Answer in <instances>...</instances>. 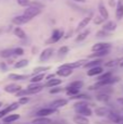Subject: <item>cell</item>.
Returning a JSON list of instances; mask_svg holds the SVG:
<instances>
[{
    "label": "cell",
    "instance_id": "cell-28",
    "mask_svg": "<svg viewBox=\"0 0 123 124\" xmlns=\"http://www.w3.org/2000/svg\"><path fill=\"white\" fill-rule=\"evenodd\" d=\"M14 56V49H12V48H8V49H3L0 51V57L1 58H11V57Z\"/></svg>",
    "mask_w": 123,
    "mask_h": 124
},
{
    "label": "cell",
    "instance_id": "cell-2",
    "mask_svg": "<svg viewBox=\"0 0 123 124\" xmlns=\"http://www.w3.org/2000/svg\"><path fill=\"white\" fill-rule=\"evenodd\" d=\"M56 112H58V109H54V108H51V107H47V108H41V109L37 110L35 116H36L37 118H45V116H51V114L56 113Z\"/></svg>",
    "mask_w": 123,
    "mask_h": 124
},
{
    "label": "cell",
    "instance_id": "cell-51",
    "mask_svg": "<svg viewBox=\"0 0 123 124\" xmlns=\"http://www.w3.org/2000/svg\"><path fill=\"white\" fill-rule=\"evenodd\" d=\"M37 51H38V48L37 47H33L32 48V54H35V52H37Z\"/></svg>",
    "mask_w": 123,
    "mask_h": 124
},
{
    "label": "cell",
    "instance_id": "cell-29",
    "mask_svg": "<svg viewBox=\"0 0 123 124\" xmlns=\"http://www.w3.org/2000/svg\"><path fill=\"white\" fill-rule=\"evenodd\" d=\"M95 98H96V100L100 101V102H108L110 100V95L105 94V93H98Z\"/></svg>",
    "mask_w": 123,
    "mask_h": 124
},
{
    "label": "cell",
    "instance_id": "cell-26",
    "mask_svg": "<svg viewBox=\"0 0 123 124\" xmlns=\"http://www.w3.org/2000/svg\"><path fill=\"white\" fill-rule=\"evenodd\" d=\"M20 118H21V116H20V114H8V116H4L2 120H3V123L10 124V123H12V122H15V121H17Z\"/></svg>",
    "mask_w": 123,
    "mask_h": 124
},
{
    "label": "cell",
    "instance_id": "cell-17",
    "mask_svg": "<svg viewBox=\"0 0 123 124\" xmlns=\"http://www.w3.org/2000/svg\"><path fill=\"white\" fill-rule=\"evenodd\" d=\"M61 83H62V79L61 78H58V77H54V78L49 79V81H46V83L44 84V86L45 87H57V86L61 85Z\"/></svg>",
    "mask_w": 123,
    "mask_h": 124
},
{
    "label": "cell",
    "instance_id": "cell-41",
    "mask_svg": "<svg viewBox=\"0 0 123 124\" xmlns=\"http://www.w3.org/2000/svg\"><path fill=\"white\" fill-rule=\"evenodd\" d=\"M17 4L23 8H27V7L31 6V0H16Z\"/></svg>",
    "mask_w": 123,
    "mask_h": 124
},
{
    "label": "cell",
    "instance_id": "cell-55",
    "mask_svg": "<svg viewBox=\"0 0 123 124\" xmlns=\"http://www.w3.org/2000/svg\"><path fill=\"white\" fill-rule=\"evenodd\" d=\"M1 106H2V102H0V107H1Z\"/></svg>",
    "mask_w": 123,
    "mask_h": 124
},
{
    "label": "cell",
    "instance_id": "cell-46",
    "mask_svg": "<svg viewBox=\"0 0 123 124\" xmlns=\"http://www.w3.org/2000/svg\"><path fill=\"white\" fill-rule=\"evenodd\" d=\"M8 114H10V112L8 111V109H3V110H0V119H3L4 116H7Z\"/></svg>",
    "mask_w": 123,
    "mask_h": 124
},
{
    "label": "cell",
    "instance_id": "cell-39",
    "mask_svg": "<svg viewBox=\"0 0 123 124\" xmlns=\"http://www.w3.org/2000/svg\"><path fill=\"white\" fill-rule=\"evenodd\" d=\"M83 85H84V83H83L82 81H73V82H71V83L69 84L68 86H70V87H75V88H82L83 87Z\"/></svg>",
    "mask_w": 123,
    "mask_h": 124
},
{
    "label": "cell",
    "instance_id": "cell-3",
    "mask_svg": "<svg viewBox=\"0 0 123 124\" xmlns=\"http://www.w3.org/2000/svg\"><path fill=\"white\" fill-rule=\"evenodd\" d=\"M40 13H41V9L35 8V7H27V8H25L23 14L25 16H27L30 20H33L34 17L38 16Z\"/></svg>",
    "mask_w": 123,
    "mask_h": 124
},
{
    "label": "cell",
    "instance_id": "cell-21",
    "mask_svg": "<svg viewBox=\"0 0 123 124\" xmlns=\"http://www.w3.org/2000/svg\"><path fill=\"white\" fill-rule=\"evenodd\" d=\"M102 61L101 59H93L92 61H87L86 63L84 64V68L85 69H92V68H95V66H99V65H101V63H102Z\"/></svg>",
    "mask_w": 123,
    "mask_h": 124
},
{
    "label": "cell",
    "instance_id": "cell-34",
    "mask_svg": "<svg viewBox=\"0 0 123 124\" xmlns=\"http://www.w3.org/2000/svg\"><path fill=\"white\" fill-rule=\"evenodd\" d=\"M121 62H122L121 59H113V60L107 61L106 63H105V66H106V68H115V66H117L118 64H120Z\"/></svg>",
    "mask_w": 123,
    "mask_h": 124
},
{
    "label": "cell",
    "instance_id": "cell-37",
    "mask_svg": "<svg viewBox=\"0 0 123 124\" xmlns=\"http://www.w3.org/2000/svg\"><path fill=\"white\" fill-rule=\"evenodd\" d=\"M105 21H106V20H105L101 15H97V16H95L93 19V22L95 25H102V24L105 23Z\"/></svg>",
    "mask_w": 123,
    "mask_h": 124
},
{
    "label": "cell",
    "instance_id": "cell-14",
    "mask_svg": "<svg viewBox=\"0 0 123 124\" xmlns=\"http://www.w3.org/2000/svg\"><path fill=\"white\" fill-rule=\"evenodd\" d=\"M93 20V16H92V14L91 15H88V16H86V17H84V19H82L80 22H78V24H77V27H76V31H81V30H84L85 27H87V25H88L89 23H91V21Z\"/></svg>",
    "mask_w": 123,
    "mask_h": 124
},
{
    "label": "cell",
    "instance_id": "cell-19",
    "mask_svg": "<svg viewBox=\"0 0 123 124\" xmlns=\"http://www.w3.org/2000/svg\"><path fill=\"white\" fill-rule=\"evenodd\" d=\"M98 11H99V14L101 15L105 20L109 19V12H108V10H107V8L105 7V3L102 1H100L99 4H98Z\"/></svg>",
    "mask_w": 123,
    "mask_h": 124
},
{
    "label": "cell",
    "instance_id": "cell-9",
    "mask_svg": "<svg viewBox=\"0 0 123 124\" xmlns=\"http://www.w3.org/2000/svg\"><path fill=\"white\" fill-rule=\"evenodd\" d=\"M31 20L28 19L27 16H25L24 14H22V15H17V16H14L12 19V23L14 24V25H16V26H20V25H24V24H26V23H28Z\"/></svg>",
    "mask_w": 123,
    "mask_h": 124
},
{
    "label": "cell",
    "instance_id": "cell-54",
    "mask_svg": "<svg viewBox=\"0 0 123 124\" xmlns=\"http://www.w3.org/2000/svg\"><path fill=\"white\" fill-rule=\"evenodd\" d=\"M120 65H121V66H122V68H123V61L121 62V63H120Z\"/></svg>",
    "mask_w": 123,
    "mask_h": 124
},
{
    "label": "cell",
    "instance_id": "cell-27",
    "mask_svg": "<svg viewBox=\"0 0 123 124\" xmlns=\"http://www.w3.org/2000/svg\"><path fill=\"white\" fill-rule=\"evenodd\" d=\"M89 34H91V30H84L83 32H81L80 34L76 36L75 41H76V43H81V41L85 40V39L87 38V36H88Z\"/></svg>",
    "mask_w": 123,
    "mask_h": 124
},
{
    "label": "cell",
    "instance_id": "cell-12",
    "mask_svg": "<svg viewBox=\"0 0 123 124\" xmlns=\"http://www.w3.org/2000/svg\"><path fill=\"white\" fill-rule=\"evenodd\" d=\"M68 99H64V98H59V99H56L54 100L51 103H50V107L54 108V109H60V108H63L64 106L68 105Z\"/></svg>",
    "mask_w": 123,
    "mask_h": 124
},
{
    "label": "cell",
    "instance_id": "cell-23",
    "mask_svg": "<svg viewBox=\"0 0 123 124\" xmlns=\"http://www.w3.org/2000/svg\"><path fill=\"white\" fill-rule=\"evenodd\" d=\"M13 34H14L17 38L22 39V40H25V39L27 38V35H26L25 31L22 30L21 27H15L14 30H13Z\"/></svg>",
    "mask_w": 123,
    "mask_h": 124
},
{
    "label": "cell",
    "instance_id": "cell-10",
    "mask_svg": "<svg viewBox=\"0 0 123 124\" xmlns=\"http://www.w3.org/2000/svg\"><path fill=\"white\" fill-rule=\"evenodd\" d=\"M102 73H104V68H102L101 65H99V66H95V68L88 69V70H87V76H89V77L99 76Z\"/></svg>",
    "mask_w": 123,
    "mask_h": 124
},
{
    "label": "cell",
    "instance_id": "cell-18",
    "mask_svg": "<svg viewBox=\"0 0 123 124\" xmlns=\"http://www.w3.org/2000/svg\"><path fill=\"white\" fill-rule=\"evenodd\" d=\"M111 110L107 107H97L95 109V114L97 116H100V118H104V116H108L109 112Z\"/></svg>",
    "mask_w": 123,
    "mask_h": 124
},
{
    "label": "cell",
    "instance_id": "cell-15",
    "mask_svg": "<svg viewBox=\"0 0 123 124\" xmlns=\"http://www.w3.org/2000/svg\"><path fill=\"white\" fill-rule=\"evenodd\" d=\"M102 30L106 31V32L112 33L117 30V22L115 21H107L106 23L102 24Z\"/></svg>",
    "mask_w": 123,
    "mask_h": 124
},
{
    "label": "cell",
    "instance_id": "cell-49",
    "mask_svg": "<svg viewBox=\"0 0 123 124\" xmlns=\"http://www.w3.org/2000/svg\"><path fill=\"white\" fill-rule=\"evenodd\" d=\"M72 33H73V31H69V32H68L67 34H64V37H63V38H64V39H69L70 37H71Z\"/></svg>",
    "mask_w": 123,
    "mask_h": 124
},
{
    "label": "cell",
    "instance_id": "cell-7",
    "mask_svg": "<svg viewBox=\"0 0 123 124\" xmlns=\"http://www.w3.org/2000/svg\"><path fill=\"white\" fill-rule=\"evenodd\" d=\"M111 48L110 43H105V41H100V43H96L95 45H93L92 47V51L97 52V51H102V50H107Z\"/></svg>",
    "mask_w": 123,
    "mask_h": 124
},
{
    "label": "cell",
    "instance_id": "cell-52",
    "mask_svg": "<svg viewBox=\"0 0 123 124\" xmlns=\"http://www.w3.org/2000/svg\"><path fill=\"white\" fill-rule=\"evenodd\" d=\"M73 1H75L76 3H85L86 0H73Z\"/></svg>",
    "mask_w": 123,
    "mask_h": 124
},
{
    "label": "cell",
    "instance_id": "cell-22",
    "mask_svg": "<svg viewBox=\"0 0 123 124\" xmlns=\"http://www.w3.org/2000/svg\"><path fill=\"white\" fill-rule=\"evenodd\" d=\"M30 77V75H25V74H16V73H11L8 75L9 79H12V81H25Z\"/></svg>",
    "mask_w": 123,
    "mask_h": 124
},
{
    "label": "cell",
    "instance_id": "cell-43",
    "mask_svg": "<svg viewBox=\"0 0 123 124\" xmlns=\"http://www.w3.org/2000/svg\"><path fill=\"white\" fill-rule=\"evenodd\" d=\"M24 54V49L21 47L14 48V56H23Z\"/></svg>",
    "mask_w": 123,
    "mask_h": 124
},
{
    "label": "cell",
    "instance_id": "cell-56",
    "mask_svg": "<svg viewBox=\"0 0 123 124\" xmlns=\"http://www.w3.org/2000/svg\"><path fill=\"white\" fill-rule=\"evenodd\" d=\"M49 1H52V0H49Z\"/></svg>",
    "mask_w": 123,
    "mask_h": 124
},
{
    "label": "cell",
    "instance_id": "cell-25",
    "mask_svg": "<svg viewBox=\"0 0 123 124\" xmlns=\"http://www.w3.org/2000/svg\"><path fill=\"white\" fill-rule=\"evenodd\" d=\"M32 124H54V120L49 119L48 116H45V118H36L33 120Z\"/></svg>",
    "mask_w": 123,
    "mask_h": 124
},
{
    "label": "cell",
    "instance_id": "cell-35",
    "mask_svg": "<svg viewBox=\"0 0 123 124\" xmlns=\"http://www.w3.org/2000/svg\"><path fill=\"white\" fill-rule=\"evenodd\" d=\"M70 99H74V100H89L91 97L86 94H77L73 97H70Z\"/></svg>",
    "mask_w": 123,
    "mask_h": 124
},
{
    "label": "cell",
    "instance_id": "cell-40",
    "mask_svg": "<svg viewBox=\"0 0 123 124\" xmlns=\"http://www.w3.org/2000/svg\"><path fill=\"white\" fill-rule=\"evenodd\" d=\"M63 90H65V88H61L59 87V86H57V87H52L49 89V94L51 95H56V94H59V93L63 92Z\"/></svg>",
    "mask_w": 123,
    "mask_h": 124
},
{
    "label": "cell",
    "instance_id": "cell-13",
    "mask_svg": "<svg viewBox=\"0 0 123 124\" xmlns=\"http://www.w3.org/2000/svg\"><path fill=\"white\" fill-rule=\"evenodd\" d=\"M123 17V0H117V6H115V19L118 21L122 20Z\"/></svg>",
    "mask_w": 123,
    "mask_h": 124
},
{
    "label": "cell",
    "instance_id": "cell-42",
    "mask_svg": "<svg viewBox=\"0 0 123 124\" xmlns=\"http://www.w3.org/2000/svg\"><path fill=\"white\" fill-rule=\"evenodd\" d=\"M30 7H35V8H38V9H43V8H45V4L39 1H31Z\"/></svg>",
    "mask_w": 123,
    "mask_h": 124
},
{
    "label": "cell",
    "instance_id": "cell-5",
    "mask_svg": "<svg viewBox=\"0 0 123 124\" xmlns=\"http://www.w3.org/2000/svg\"><path fill=\"white\" fill-rule=\"evenodd\" d=\"M107 118L109 119V121L112 124H123V116L117 113V112H113L112 110L109 112Z\"/></svg>",
    "mask_w": 123,
    "mask_h": 124
},
{
    "label": "cell",
    "instance_id": "cell-45",
    "mask_svg": "<svg viewBox=\"0 0 123 124\" xmlns=\"http://www.w3.org/2000/svg\"><path fill=\"white\" fill-rule=\"evenodd\" d=\"M69 50H70V48L68 47V46H62V47L59 49V54H65L69 52Z\"/></svg>",
    "mask_w": 123,
    "mask_h": 124
},
{
    "label": "cell",
    "instance_id": "cell-32",
    "mask_svg": "<svg viewBox=\"0 0 123 124\" xmlns=\"http://www.w3.org/2000/svg\"><path fill=\"white\" fill-rule=\"evenodd\" d=\"M30 61L27 59H22V60H19L17 62L14 63V68L15 69H22V68H25V66L28 65Z\"/></svg>",
    "mask_w": 123,
    "mask_h": 124
},
{
    "label": "cell",
    "instance_id": "cell-30",
    "mask_svg": "<svg viewBox=\"0 0 123 124\" xmlns=\"http://www.w3.org/2000/svg\"><path fill=\"white\" fill-rule=\"evenodd\" d=\"M80 88H75V87H70V86H67L65 87V93L69 97H73L75 95L80 94Z\"/></svg>",
    "mask_w": 123,
    "mask_h": 124
},
{
    "label": "cell",
    "instance_id": "cell-48",
    "mask_svg": "<svg viewBox=\"0 0 123 124\" xmlns=\"http://www.w3.org/2000/svg\"><path fill=\"white\" fill-rule=\"evenodd\" d=\"M56 75H57V74H54V73H51V74H48V75H46L45 79H46V81H49V79L54 78V77L56 76Z\"/></svg>",
    "mask_w": 123,
    "mask_h": 124
},
{
    "label": "cell",
    "instance_id": "cell-53",
    "mask_svg": "<svg viewBox=\"0 0 123 124\" xmlns=\"http://www.w3.org/2000/svg\"><path fill=\"white\" fill-rule=\"evenodd\" d=\"M117 101H118L119 103H121V105L123 106V97H122V98H118V99H117Z\"/></svg>",
    "mask_w": 123,
    "mask_h": 124
},
{
    "label": "cell",
    "instance_id": "cell-50",
    "mask_svg": "<svg viewBox=\"0 0 123 124\" xmlns=\"http://www.w3.org/2000/svg\"><path fill=\"white\" fill-rule=\"evenodd\" d=\"M109 6L111 8H113L115 6H117V0H109Z\"/></svg>",
    "mask_w": 123,
    "mask_h": 124
},
{
    "label": "cell",
    "instance_id": "cell-1",
    "mask_svg": "<svg viewBox=\"0 0 123 124\" xmlns=\"http://www.w3.org/2000/svg\"><path fill=\"white\" fill-rule=\"evenodd\" d=\"M64 31L63 30H60V28H54L51 33V36L46 40V44L47 45H52V44H56L60 40L61 38L64 37Z\"/></svg>",
    "mask_w": 123,
    "mask_h": 124
},
{
    "label": "cell",
    "instance_id": "cell-24",
    "mask_svg": "<svg viewBox=\"0 0 123 124\" xmlns=\"http://www.w3.org/2000/svg\"><path fill=\"white\" fill-rule=\"evenodd\" d=\"M109 52H110V49H107V50H102V51H97V52H94V54H89L88 58L92 59H101L102 57L105 56H108Z\"/></svg>",
    "mask_w": 123,
    "mask_h": 124
},
{
    "label": "cell",
    "instance_id": "cell-6",
    "mask_svg": "<svg viewBox=\"0 0 123 124\" xmlns=\"http://www.w3.org/2000/svg\"><path fill=\"white\" fill-rule=\"evenodd\" d=\"M86 62H87V60H78V61L70 62V63L61 64L59 68H68V69H71V70H75V69H78V68L84 66V64L86 63Z\"/></svg>",
    "mask_w": 123,
    "mask_h": 124
},
{
    "label": "cell",
    "instance_id": "cell-36",
    "mask_svg": "<svg viewBox=\"0 0 123 124\" xmlns=\"http://www.w3.org/2000/svg\"><path fill=\"white\" fill-rule=\"evenodd\" d=\"M113 76V73L111 71H108V72H105L102 74H100L99 76H97V81H104V79H108L110 77Z\"/></svg>",
    "mask_w": 123,
    "mask_h": 124
},
{
    "label": "cell",
    "instance_id": "cell-38",
    "mask_svg": "<svg viewBox=\"0 0 123 124\" xmlns=\"http://www.w3.org/2000/svg\"><path fill=\"white\" fill-rule=\"evenodd\" d=\"M109 36H111V33L106 32L104 30H100L96 33V37H99V38H105V37H109Z\"/></svg>",
    "mask_w": 123,
    "mask_h": 124
},
{
    "label": "cell",
    "instance_id": "cell-4",
    "mask_svg": "<svg viewBox=\"0 0 123 124\" xmlns=\"http://www.w3.org/2000/svg\"><path fill=\"white\" fill-rule=\"evenodd\" d=\"M54 52V49L51 47H48V48H46V49H44L43 51L40 52V54H39V61L40 62L48 61L52 57Z\"/></svg>",
    "mask_w": 123,
    "mask_h": 124
},
{
    "label": "cell",
    "instance_id": "cell-33",
    "mask_svg": "<svg viewBox=\"0 0 123 124\" xmlns=\"http://www.w3.org/2000/svg\"><path fill=\"white\" fill-rule=\"evenodd\" d=\"M50 70V66H36V68L33 70V75L35 74H39V73H45L46 71H49Z\"/></svg>",
    "mask_w": 123,
    "mask_h": 124
},
{
    "label": "cell",
    "instance_id": "cell-44",
    "mask_svg": "<svg viewBox=\"0 0 123 124\" xmlns=\"http://www.w3.org/2000/svg\"><path fill=\"white\" fill-rule=\"evenodd\" d=\"M28 101H30V98H28V97H20L17 102H19L20 105H26Z\"/></svg>",
    "mask_w": 123,
    "mask_h": 124
},
{
    "label": "cell",
    "instance_id": "cell-8",
    "mask_svg": "<svg viewBox=\"0 0 123 124\" xmlns=\"http://www.w3.org/2000/svg\"><path fill=\"white\" fill-rule=\"evenodd\" d=\"M75 110V113L76 114H81V116H93V110L91 109L89 106H84V107H80V108H76Z\"/></svg>",
    "mask_w": 123,
    "mask_h": 124
},
{
    "label": "cell",
    "instance_id": "cell-20",
    "mask_svg": "<svg viewBox=\"0 0 123 124\" xmlns=\"http://www.w3.org/2000/svg\"><path fill=\"white\" fill-rule=\"evenodd\" d=\"M73 122L75 124H89V120L87 116H81V114H75L73 116Z\"/></svg>",
    "mask_w": 123,
    "mask_h": 124
},
{
    "label": "cell",
    "instance_id": "cell-31",
    "mask_svg": "<svg viewBox=\"0 0 123 124\" xmlns=\"http://www.w3.org/2000/svg\"><path fill=\"white\" fill-rule=\"evenodd\" d=\"M45 77H46L45 73H39V74H35V75H33V76L31 77L30 82H31V83H40L43 79H45Z\"/></svg>",
    "mask_w": 123,
    "mask_h": 124
},
{
    "label": "cell",
    "instance_id": "cell-11",
    "mask_svg": "<svg viewBox=\"0 0 123 124\" xmlns=\"http://www.w3.org/2000/svg\"><path fill=\"white\" fill-rule=\"evenodd\" d=\"M3 89H4V92L9 93V94H16V93H19L20 90L22 89V86L17 85V84H15V83H12V84L7 85Z\"/></svg>",
    "mask_w": 123,
    "mask_h": 124
},
{
    "label": "cell",
    "instance_id": "cell-47",
    "mask_svg": "<svg viewBox=\"0 0 123 124\" xmlns=\"http://www.w3.org/2000/svg\"><path fill=\"white\" fill-rule=\"evenodd\" d=\"M0 70H1L2 72L8 71V64H7L6 62H0Z\"/></svg>",
    "mask_w": 123,
    "mask_h": 124
},
{
    "label": "cell",
    "instance_id": "cell-16",
    "mask_svg": "<svg viewBox=\"0 0 123 124\" xmlns=\"http://www.w3.org/2000/svg\"><path fill=\"white\" fill-rule=\"evenodd\" d=\"M56 74L60 77H68V76H70V75L73 74V70L68 69V68H58Z\"/></svg>",
    "mask_w": 123,
    "mask_h": 124
}]
</instances>
